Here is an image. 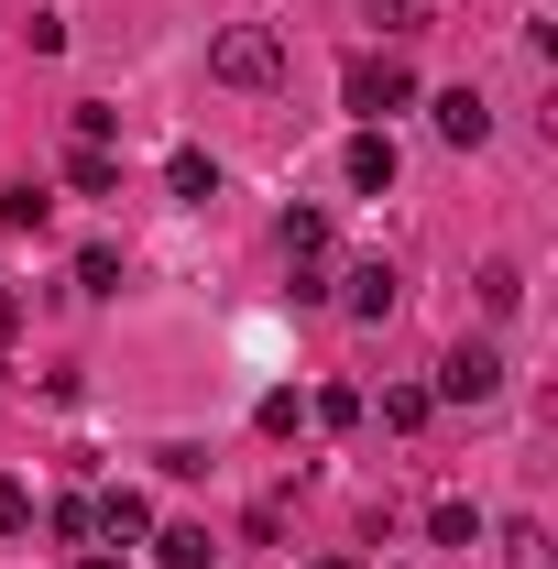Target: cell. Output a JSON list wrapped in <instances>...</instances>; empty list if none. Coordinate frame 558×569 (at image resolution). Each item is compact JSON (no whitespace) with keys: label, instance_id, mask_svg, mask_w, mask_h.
Here are the masks:
<instances>
[{"label":"cell","instance_id":"cell-3","mask_svg":"<svg viewBox=\"0 0 558 569\" xmlns=\"http://www.w3.org/2000/svg\"><path fill=\"white\" fill-rule=\"evenodd\" d=\"M427 395H449V406H492V395H504V351H492V340H460V351L438 361Z\"/></svg>","mask_w":558,"mask_h":569},{"label":"cell","instance_id":"cell-16","mask_svg":"<svg viewBox=\"0 0 558 569\" xmlns=\"http://www.w3.org/2000/svg\"><path fill=\"white\" fill-rule=\"evenodd\" d=\"M44 526H56L67 548H88V537H99V503H88V493H67V503H56V515H44Z\"/></svg>","mask_w":558,"mask_h":569},{"label":"cell","instance_id":"cell-11","mask_svg":"<svg viewBox=\"0 0 558 569\" xmlns=\"http://www.w3.org/2000/svg\"><path fill=\"white\" fill-rule=\"evenodd\" d=\"M504 569H558V559H548V526H526V515H515V526H504Z\"/></svg>","mask_w":558,"mask_h":569},{"label":"cell","instance_id":"cell-22","mask_svg":"<svg viewBox=\"0 0 558 569\" xmlns=\"http://www.w3.org/2000/svg\"><path fill=\"white\" fill-rule=\"evenodd\" d=\"M77 569H121V559H77Z\"/></svg>","mask_w":558,"mask_h":569},{"label":"cell","instance_id":"cell-4","mask_svg":"<svg viewBox=\"0 0 558 569\" xmlns=\"http://www.w3.org/2000/svg\"><path fill=\"white\" fill-rule=\"evenodd\" d=\"M395 296H406V274H395V263H361V274H350V318H361V329H383V318H395Z\"/></svg>","mask_w":558,"mask_h":569},{"label":"cell","instance_id":"cell-14","mask_svg":"<svg viewBox=\"0 0 558 569\" xmlns=\"http://www.w3.org/2000/svg\"><path fill=\"white\" fill-rule=\"evenodd\" d=\"M77 284H88V296H121V252H110V241H88V252H77Z\"/></svg>","mask_w":558,"mask_h":569},{"label":"cell","instance_id":"cell-15","mask_svg":"<svg viewBox=\"0 0 558 569\" xmlns=\"http://www.w3.org/2000/svg\"><path fill=\"white\" fill-rule=\"evenodd\" d=\"M44 209H56L44 187H0V230H44Z\"/></svg>","mask_w":558,"mask_h":569},{"label":"cell","instance_id":"cell-10","mask_svg":"<svg viewBox=\"0 0 558 569\" xmlns=\"http://www.w3.org/2000/svg\"><path fill=\"white\" fill-rule=\"evenodd\" d=\"M165 176H176V198H187V209H209V198H219V164H209V153H176Z\"/></svg>","mask_w":558,"mask_h":569},{"label":"cell","instance_id":"cell-6","mask_svg":"<svg viewBox=\"0 0 558 569\" xmlns=\"http://www.w3.org/2000/svg\"><path fill=\"white\" fill-rule=\"evenodd\" d=\"M67 187H77V198H121V153H110V142H77V153H67Z\"/></svg>","mask_w":558,"mask_h":569},{"label":"cell","instance_id":"cell-19","mask_svg":"<svg viewBox=\"0 0 558 569\" xmlns=\"http://www.w3.org/2000/svg\"><path fill=\"white\" fill-rule=\"evenodd\" d=\"M296 417H307L296 395H263V406H252V427H263V438H296Z\"/></svg>","mask_w":558,"mask_h":569},{"label":"cell","instance_id":"cell-5","mask_svg":"<svg viewBox=\"0 0 558 569\" xmlns=\"http://www.w3.org/2000/svg\"><path fill=\"white\" fill-rule=\"evenodd\" d=\"M438 142H460V153H482V142H492L482 88H449V99H438Z\"/></svg>","mask_w":558,"mask_h":569},{"label":"cell","instance_id":"cell-20","mask_svg":"<svg viewBox=\"0 0 558 569\" xmlns=\"http://www.w3.org/2000/svg\"><path fill=\"white\" fill-rule=\"evenodd\" d=\"M22 526H33V493H22V482L0 471V537H22Z\"/></svg>","mask_w":558,"mask_h":569},{"label":"cell","instance_id":"cell-9","mask_svg":"<svg viewBox=\"0 0 558 569\" xmlns=\"http://www.w3.org/2000/svg\"><path fill=\"white\" fill-rule=\"evenodd\" d=\"M153 559L165 569H209V526H153Z\"/></svg>","mask_w":558,"mask_h":569},{"label":"cell","instance_id":"cell-13","mask_svg":"<svg viewBox=\"0 0 558 569\" xmlns=\"http://www.w3.org/2000/svg\"><path fill=\"white\" fill-rule=\"evenodd\" d=\"M427 537H438V548H482V515H471V503H438Z\"/></svg>","mask_w":558,"mask_h":569},{"label":"cell","instance_id":"cell-18","mask_svg":"<svg viewBox=\"0 0 558 569\" xmlns=\"http://www.w3.org/2000/svg\"><path fill=\"white\" fill-rule=\"evenodd\" d=\"M372 22H383V33H427V22H438V0H372Z\"/></svg>","mask_w":558,"mask_h":569},{"label":"cell","instance_id":"cell-21","mask_svg":"<svg viewBox=\"0 0 558 569\" xmlns=\"http://www.w3.org/2000/svg\"><path fill=\"white\" fill-rule=\"evenodd\" d=\"M318 569H372V559H350V548H340V559H318Z\"/></svg>","mask_w":558,"mask_h":569},{"label":"cell","instance_id":"cell-7","mask_svg":"<svg viewBox=\"0 0 558 569\" xmlns=\"http://www.w3.org/2000/svg\"><path fill=\"white\" fill-rule=\"evenodd\" d=\"M350 187H361V198L395 187V132H361V142H350Z\"/></svg>","mask_w":558,"mask_h":569},{"label":"cell","instance_id":"cell-17","mask_svg":"<svg viewBox=\"0 0 558 569\" xmlns=\"http://www.w3.org/2000/svg\"><path fill=\"white\" fill-rule=\"evenodd\" d=\"M427 406H438L427 383H383V427H427Z\"/></svg>","mask_w":558,"mask_h":569},{"label":"cell","instance_id":"cell-8","mask_svg":"<svg viewBox=\"0 0 558 569\" xmlns=\"http://www.w3.org/2000/svg\"><path fill=\"white\" fill-rule=\"evenodd\" d=\"M99 537H153V503H142L132 482H110V493H99Z\"/></svg>","mask_w":558,"mask_h":569},{"label":"cell","instance_id":"cell-12","mask_svg":"<svg viewBox=\"0 0 558 569\" xmlns=\"http://www.w3.org/2000/svg\"><path fill=\"white\" fill-rule=\"evenodd\" d=\"M526 307V274L515 263H482V318H515Z\"/></svg>","mask_w":558,"mask_h":569},{"label":"cell","instance_id":"cell-1","mask_svg":"<svg viewBox=\"0 0 558 569\" xmlns=\"http://www.w3.org/2000/svg\"><path fill=\"white\" fill-rule=\"evenodd\" d=\"M209 77L219 88H285V33L275 22H230V33H209Z\"/></svg>","mask_w":558,"mask_h":569},{"label":"cell","instance_id":"cell-2","mask_svg":"<svg viewBox=\"0 0 558 569\" xmlns=\"http://www.w3.org/2000/svg\"><path fill=\"white\" fill-rule=\"evenodd\" d=\"M340 99H350V110H361V132H383L395 110H417V77H406V56H350Z\"/></svg>","mask_w":558,"mask_h":569}]
</instances>
